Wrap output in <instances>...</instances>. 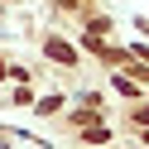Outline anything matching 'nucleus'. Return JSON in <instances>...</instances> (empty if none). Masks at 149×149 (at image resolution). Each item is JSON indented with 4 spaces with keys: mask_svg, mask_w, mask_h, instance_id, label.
Masks as SVG:
<instances>
[{
    "mask_svg": "<svg viewBox=\"0 0 149 149\" xmlns=\"http://www.w3.org/2000/svg\"><path fill=\"white\" fill-rule=\"evenodd\" d=\"M48 53H53V58H58V63H72V48H68V43H58V39L48 43Z\"/></svg>",
    "mask_w": 149,
    "mask_h": 149,
    "instance_id": "obj_1",
    "label": "nucleus"
},
{
    "mask_svg": "<svg viewBox=\"0 0 149 149\" xmlns=\"http://www.w3.org/2000/svg\"><path fill=\"white\" fill-rule=\"evenodd\" d=\"M139 120H144V125H149V106H144V111H139Z\"/></svg>",
    "mask_w": 149,
    "mask_h": 149,
    "instance_id": "obj_2",
    "label": "nucleus"
}]
</instances>
